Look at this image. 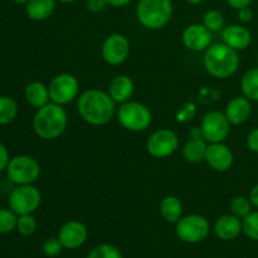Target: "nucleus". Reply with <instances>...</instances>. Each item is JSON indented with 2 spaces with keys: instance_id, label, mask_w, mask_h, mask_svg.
I'll list each match as a JSON object with an SVG mask.
<instances>
[{
  "instance_id": "obj_1",
  "label": "nucleus",
  "mask_w": 258,
  "mask_h": 258,
  "mask_svg": "<svg viewBox=\"0 0 258 258\" xmlns=\"http://www.w3.org/2000/svg\"><path fill=\"white\" fill-rule=\"evenodd\" d=\"M115 101L108 92L98 88H90L82 92L77 101L81 118L91 126L107 125L116 112Z\"/></svg>"
},
{
  "instance_id": "obj_2",
  "label": "nucleus",
  "mask_w": 258,
  "mask_h": 258,
  "mask_svg": "<svg viewBox=\"0 0 258 258\" xmlns=\"http://www.w3.org/2000/svg\"><path fill=\"white\" fill-rule=\"evenodd\" d=\"M68 115L62 105L49 102L38 108L33 117L34 133L43 140H54L66 131Z\"/></svg>"
},
{
  "instance_id": "obj_3",
  "label": "nucleus",
  "mask_w": 258,
  "mask_h": 258,
  "mask_svg": "<svg viewBox=\"0 0 258 258\" xmlns=\"http://www.w3.org/2000/svg\"><path fill=\"white\" fill-rule=\"evenodd\" d=\"M203 66L207 73L212 77L219 78V80L229 78L238 71V52L232 49L224 43L212 44L204 52Z\"/></svg>"
},
{
  "instance_id": "obj_4",
  "label": "nucleus",
  "mask_w": 258,
  "mask_h": 258,
  "mask_svg": "<svg viewBox=\"0 0 258 258\" xmlns=\"http://www.w3.org/2000/svg\"><path fill=\"white\" fill-rule=\"evenodd\" d=\"M173 12L171 0H139L136 18L146 29L160 30L170 22Z\"/></svg>"
},
{
  "instance_id": "obj_5",
  "label": "nucleus",
  "mask_w": 258,
  "mask_h": 258,
  "mask_svg": "<svg viewBox=\"0 0 258 258\" xmlns=\"http://www.w3.org/2000/svg\"><path fill=\"white\" fill-rule=\"evenodd\" d=\"M117 121L125 130L143 133L150 127L153 115L148 106L138 101H127L117 110Z\"/></svg>"
},
{
  "instance_id": "obj_6",
  "label": "nucleus",
  "mask_w": 258,
  "mask_h": 258,
  "mask_svg": "<svg viewBox=\"0 0 258 258\" xmlns=\"http://www.w3.org/2000/svg\"><path fill=\"white\" fill-rule=\"evenodd\" d=\"M7 176L15 185L33 184L40 175V165L33 156L17 155L10 159Z\"/></svg>"
},
{
  "instance_id": "obj_7",
  "label": "nucleus",
  "mask_w": 258,
  "mask_h": 258,
  "mask_svg": "<svg viewBox=\"0 0 258 258\" xmlns=\"http://www.w3.org/2000/svg\"><path fill=\"white\" fill-rule=\"evenodd\" d=\"M211 224L206 217L201 214H188L175 223V233L180 241L185 243H199L208 237Z\"/></svg>"
},
{
  "instance_id": "obj_8",
  "label": "nucleus",
  "mask_w": 258,
  "mask_h": 258,
  "mask_svg": "<svg viewBox=\"0 0 258 258\" xmlns=\"http://www.w3.org/2000/svg\"><path fill=\"white\" fill-rule=\"evenodd\" d=\"M42 194L33 184L17 185L9 196V208L18 216L33 214L40 206Z\"/></svg>"
},
{
  "instance_id": "obj_9",
  "label": "nucleus",
  "mask_w": 258,
  "mask_h": 258,
  "mask_svg": "<svg viewBox=\"0 0 258 258\" xmlns=\"http://www.w3.org/2000/svg\"><path fill=\"white\" fill-rule=\"evenodd\" d=\"M231 126L224 112L217 110L208 111L202 118V136L208 144L224 143L231 133Z\"/></svg>"
},
{
  "instance_id": "obj_10",
  "label": "nucleus",
  "mask_w": 258,
  "mask_h": 258,
  "mask_svg": "<svg viewBox=\"0 0 258 258\" xmlns=\"http://www.w3.org/2000/svg\"><path fill=\"white\" fill-rule=\"evenodd\" d=\"M48 88H49L50 102L64 106L78 97L80 82L77 77L71 73H59L52 78Z\"/></svg>"
},
{
  "instance_id": "obj_11",
  "label": "nucleus",
  "mask_w": 258,
  "mask_h": 258,
  "mask_svg": "<svg viewBox=\"0 0 258 258\" xmlns=\"http://www.w3.org/2000/svg\"><path fill=\"white\" fill-rule=\"evenodd\" d=\"M179 148V138L170 128H160L149 136L146 150L153 158L166 159L173 155Z\"/></svg>"
},
{
  "instance_id": "obj_12",
  "label": "nucleus",
  "mask_w": 258,
  "mask_h": 258,
  "mask_svg": "<svg viewBox=\"0 0 258 258\" xmlns=\"http://www.w3.org/2000/svg\"><path fill=\"white\" fill-rule=\"evenodd\" d=\"M130 40L120 33L110 34L102 43L101 54L103 60L110 66H120L127 60L130 55Z\"/></svg>"
},
{
  "instance_id": "obj_13",
  "label": "nucleus",
  "mask_w": 258,
  "mask_h": 258,
  "mask_svg": "<svg viewBox=\"0 0 258 258\" xmlns=\"http://www.w3.org/2000/svg\"><path fill=\"white\" fill-rule=\"evenodd\" d=\"M181 39L186 49L191 52H206L212 45L213 35L204 24L194 23L184 29Z\"/></svg>"
},
{
  "instance_id": "obj_14",
  "label": "nucleus",
  "mask_w": 258,
  "mask_h": 258,
  "mask_svg": "<svg viewBox=\"0 0 258 258\" xmlns=\"http://www.w3.org/2000/svg\"><path fill=\"white\" fill-rule=\"evenodd\" d=\"M204 160L214 171L224 173L233 166L234 155L231 148L224 143H213L208 144Z\"/></svg>"
},
{
  "instance_id": "obj_15",
  "label": "nucleus",
  "mask_w": 258,
  "mask_h": 258,
  "mask_svg": "<svg viewBox=\"0 0 258 258\" xmlns=\"http://www.w3.org/2000/svg\"><path fill=\"white\" fill-rule=\"evenodd\" d=\"M88 231L87 227L80 221H70L63 224L58 233L63 248L76 249L80 248L87 241Z\"/></svg>"
},
{
  "instance_id": "obj_16",
  "label": "nucleus",
  "mask_w": 258,
  "mask_h": 258,
  "mask_svg": "<svg viewBox=\"0 0 258 258\" xmlns=\"http://www.w3.org/2000/svg\"><path fill=\"white\" fill-rule=\"evenodd\" d=\"M222 39H223L224 44L239 52V50L247 49L251 45L252 34L243 25L232 24L223 28V30H222Z\"/></svg>"
},
{
  "instance_id": "obj_17",
  "label": "nucleus",
  "mask_w": 258,
  "mask_h": 258,
  "mask_svg": "<svg viewBox=\"0 0 258 258\" xmlns=\"http://www.w3.org/2000/svg\"><path fill=\"white\" fill-rule=\"evenodd\" d=\"M252 113V101L244 96H237L233 97L226 106V115L227 120L231 125L238 126L246 122Z\"/></svg>"
},
{
  "instance_id": "obj_18",
  "label": "nucleus",
  "mask_w": 258,
  "mask_h": 258,
  "mask_svg": "<svg viewBox=\"0 0 258 258\" xmlns=\"http://www.w3.org/2000/svg\"><path fill=\"white\" fill-rule=\"evenodd\" d=\"M242 232V219L232 213L223 214L214 223V234L222 241H233Z\"/></svg>"
},
{
  "instance_id": "obj_19",
  "label": "nucleus",
  "mask_w": 258,
  "mask_h": 258,
  "mask_svg": "<svg viewBox=\"0 0 258 258\" xmlns=\"http://www.w3.org/2000/svg\"><path fill=\"white\" fill-rule=\"evenodd\" d=\"M107 92L116 103L122 105L133 97L134 92H135V83H134L133 78L126 75L115 76L108 85Z\"/></svg>"
},
{
  "instance_id": "obj_20",
  "label": "nucleus",
  "mask_w": 258,
  "mask_h": 258,
  "mask_svg": "<svg viewBox=\"0 0 258 258\" xmlns=\"http://www.w3.org/2000/svg\"><path fill=\"white\" fill-rule=\"evenodd\" d=\"M24 96L27 102L35 108H40L50 102L49 88L39 81L28 83L24 90Z\"/></svg>"
},
{
  "instance_id": "obj_21",
  "label": "nucleus",
  "mask_w": 258,
  "mask_h": 258,
  "mask_svg": "<svg viewBox=\"0 0 258 258\" xmlns=\"http://www.w3.org/2000/svg\"><path fill=\"white\" fill-rule=\"evenodd\" d=\"M57 0H29L25 4L28 18L34 22H43L54 13Z\"/></svg>"
},
{
  "instance_id": "obj_22",
  "label": "nucleus",
  "mask_w": 258,
  "mask_h": 258,
  "mask_svg": "<svg viewBox=\"0 0 258 258\" xmlns=\"http://www.w3.org/2000/svg\"><path fill=\"white\" fill-rule=\"evenodd\" d=\"M183 202L176 196H168L161 201L160 214L168 223H176L183 217Z\"/></svg>"
},
{
  "instance_id": "obj_23",
  "label": "nucleus",
  "mask_w": 258,
  "mask_h": 258,
  "mask_svg": "<svg viewBox=\"0 0 258 258\" xmlns=\"http://www.w3.org/2000/svg\"><path fill=\"white\" fill-rule=\"evenodd\" d=\"M207 148H208V143L204 140L203 138L201 139H189L183 146V156L188 163L198 164L204 160L207 153Z\"/></svg>"
},
{
  "instance_id": "obj_24",
  "label": "nucleus",
  "mask_w": 258,
  "mask_h": 258,
  "mask_svg": "<svg viewBox=\"0 0 258 258\" xmlns=\"http://www.w3.org/2000/svg\"><path fill=\"white\" fill-rule=\"evenodd\" d=\"M241 90L244 97L252 102H258V67L251 68L243 75Z\"/></svg>"
},
{
  "instance_id": "obj_25",
  "label": "nucleus",
  "mask_w": 258,
  "mask_h": 258,
  "mask_svg": "<svg viewBox=\"0 0 258 258\" xmlns=\"http://www.w3.org/2000/svg\"><path fill=\"white\" fill-rule=\"evenodd\" d=\"M18 115V103L10 96H0V126L13 122Z\"/></svg>"
},
{
  "instance_id": "obj_26",
  "label": "nucleus",
  "mask_w": 258,
  "mask_h": 258,
  "mask_svg": "<svg viewBox=\"0 0 258 258\" xmlns=\"http://www.w3.org/2000/svg\"><path fill=\"white\" fill-rule=\"evenodd\" d=\"M252 206L249 198H246L243 196H237L234 197L231 201V204H229V211L233 216L238 217L239 219H243L248 216L252 212Z\"/></svg>"
},
{
  "instance_id": "obj_27",
  "label": "nucleus",
  "mask_w": 258,
  "mask_h": 258,
  "mask_svg": "<svg viewBox=\"0 0 258 258\" xmlns=\"http://www.w3.org/2000/svg\"><path fill=\"white\" fill-rule=\"evenodd\" d=\"M18 214L10 208H0V234L10 233L17 229Z\"/></svg>"
},
{
  "instance_id": "obj_28",
  "label": "nucleus",
  "mask_w": 258,
  "mask_h": 258,
  "mask_svg": "<svg viewBox=\"0 0 258 258\" xmlns=\"http://www.w3.org/2000/svg\"><path fill=\"white\" fill-rule=\"evenodd\" d=\"M203 24L212 33L221 32L224 28V15L217 9L208 10L203 17Z\"/></svg>"
},
{
  "instance_id": "obj_29",
  "label": "nucleus",
  "mask_w": 258,
  "mask_h": 258,
  "mask_svg": "<svg viewBox=\"0 0 258 258\" xmlns=\"http://www.w3.org/2000/svg\"><path fill=\"white\" fill-rule=\"evenodd\" d=\"M242 232L252 241L258 242V211H252L242 219Z\"/></svg>"
},
{
  "instance_id": "obj_30",
  "label": "nucleus",
  "mask_w": 258,
  "mask_h": 258,
  "mask_svg": "<svg viewBox=\"0 0 258 258\" xmlns=\"http://www.w3.org/2000/svg\"><path fill=\"white\" fill-rule=\"evenodd\" d=\"M87 258H123L122 253L117 247L108 243H102L96 246L92 251L90 252Z\"/></svg>"
},
{
  "instance_id": "obj_31",
  "label": "nucleus",
  "mask_w": 258,
  "mask_h": 258,
  "mask_svg": "<svg viewBox=\"0 0 258 258\" xmlns=\"http://www.w3.org/2000/svg\"><path fill=\"white\" fill-rule=\"evenodd\" d=\"M37 219L33 214H23V216H18L17 222V229L22 236H32L35 231H37Z\"/></svg>"
},
{
  "instance_id": "obj_32",
  "label": "nucleus",
  "mask_w": 258,
  "mask_h": 258,
  "mask_svg": "<svg viewBox=\"0 0 258 258\" xmlns=\"http://www.w3.org/2000/svg\"><path fill=\"white\" fill-rule=\"evenodd\" d=\"M63 246L60 243L59 238H54V237H50V238H47L42 244V251L44 253V256L47 257H57L58 254L62 252Z\"/></svg>"
},
{
  "instance_id": "obj_33",
  "label": "nucleus",
  "mask_w": 258,
  "mask_h": 258,
  "mask_svg": "<svg viewBox=\"0 0 258 258\" xmlns=\"http://www.w3.org/2000/svg\"><path fill=\"white\" fill-rule=\"evenodd\" d=\"M196 115V105L193 102H189L184 106L183 108L178 111V115H176V120L179 122H188L189 120L193 118V116Z\"/></svg>"
},
{
  "instance_id": "obj_34",
  "label": "nucleus",
  "mask_w": 258,
  "mask_h": 258,
  "mask_svg": "<svg viewBox=\"0 0 258 258\" xmlns=\"http://www.w3.org/2000/svg\"><path fill=\"white\" fill-rule=\"evenodd\" d=\"M87 9L92 13H101L107 7L106 0H86Z\"/></svg>"
},
{
  "instance_id": "obj_35",
  "label": "nucleus",
  "mask_w": 258,
  "mask_h": 258,
  "mask_svg": "<svg viewBox=\"0 0 258 258\" xmlns=\"http://www.w3.org/2000/svg\"><path fill=\"white\" fill-rule=\"evenodd\" d=\"M247 146L252 153L258 154V127L253 128L247 136Z\"/></svg>"
},
{
  "instance_id": "obj_36",
  "label": "nucleus",
  "mask_w": 258,
  "mask_h": 258,
  "mask_svg": "<svg viewBox=\"0 0 258 258\" xmlns=\"http://www.w3.org/2000/svg\"><path fill=\"white\" fill-rule=\"evenodd\" d=\"M9 161H10L9 151H8V149L5 148V145H3V144L0 143V173L7 170L8 165H9Z\"/></svg>"
},
{
  "instance_id": "obj_37",
  "label": "nucleus",
  "mask_w": 258,
  "mask_h": 258,
  "mask_svg": "<svg viewBox=\"0 0 258 258\" xmlns=\"http://www.w3.org/2000/svg\"><path fill=\"white\" fill-rule=\"evenodd\" d=\"M237 17H238V19L242 23H248L253 18V12H252V9L249 7L242 8V9L237 10Z\"/></svg>"
},
{
  "instance_id": "obj_38",
  "label": "nucleus",
  "mask_w": 258,
  "mask_h": 258,
  "mask_svg": "<svg viewBox=\"0 0 258 258\" xmlns=\"http://www.w3.org/2000/svg\"><path fill=\"white\" fill-rule=\"evenodd\" d=\"M226 2L231 8H233V9H236V10H239V9H242V8L249 7L252 3V0H226Z\"/></svg>"
},
{
  "instance_id": "obj_39",
  "label": "nucleus",
  "mask_w": 258,
  "mask_h": 258,
  "mask_svg": "<svg viewBox=\"0 0 258 258\" xmlns=\"http://www.w3.org/2000/svg\"><path fill=\"white\" fill-rule=\"evenodd\" d=\"M248 198H249V201H251L252 206H253L254 208L258 209V184H256V185L251 189Z\"/></svg>"
},
{
  "instance_id": "obj_40",
  "label": "nucleus",
  "mask_w": 258,
  "mask_h": 258,
  "mask_svg": "<svg viewBox=\"0 0 258 258\" xmlns=\"http://www.w3.org/2000/svg\"><path fill=\"white\" fill-rule=\"evenodd\" d=\"M131 2H133V0H106L107 5H110V7H113V8L126 7V5L130 4Z\"/></svg>"
},
{
  "instance_id": "obj_41",
  "label": "nucleus",
  "mask_w": 258,
  "mask_h": 258,
  "mask_svg": "<svg viewBox=\"0 0 258 258\" xmlns=\"http://www.w3.org/2000/svg\"><path fill=\"white\" fill-rule=\"evenodd\" d=\"M190 138L191 139H201L203 138L202 136V130H201V126L199 127H193L190 130Z\"/></svg>"
},
{
  "instance_id": "obj_42",
  "label": "nucleus",
  "mask_w": 258,
  "mask_h": 258,
  "mask_svg": "<svg viewBox=\"0 0 258 258\" xmlns=\"http://www.w3.org/2000/svg\"><path fill=\"white\" fill-rule=\"evenodd\" d=\"M186 2H188L189 4H191V5H199V4H202L204 0H186Z\"/></svg>"
},
{
  "instance_id": "obj_43",
  "label": "nucleus",
  "mask_w": 258,
  "mask_h": 258,
  "mask_svg": "<svg viewBox=\"0 0 258 258\" xmlns=\"http://www.w3.org/2000/svg\"><path fill=\"white\" fill-rule=\"evenodd\" d=\"M57 2L63 3V4H71V3H75L77 2V0H57Z\"/></svg>"
},
{
  "instance_id": "obj_44",
  "label": "nucleus",
  "mask_w": 258,
  "mask_h": 258,
  "mask_svg": "<svg viewBox=\"0 0 258 258\" xmlns=\"http://www.w3.org/2000/svg\"><path fill=\"white\" fill-rule=\"evenodd\" d=\"M14 3H17V4H27L29 0H13Z\"/></svg>"
}]
</instances>
